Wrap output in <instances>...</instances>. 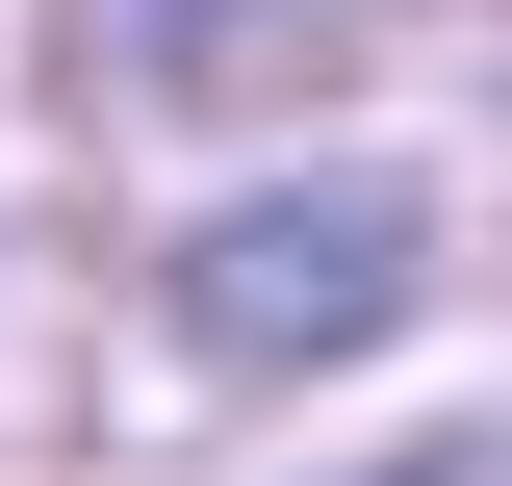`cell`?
<instances>
[{"mask_svg":"<svg viewBox=\"0 0 512 486\" xmlns=\"http://www.w3.org/2000/svg\"><path fill=\"white\" fill-rule=\"evenodd\" d=\"M410 282H436L410 180H308V205H205L180 231V333L205 359H359V333H410Z\"/></svg>","mask_w":512,"mask_h":486,"instance_id":"obj_1","label":"cell"},{"mask_svg":"<svg viewBox=\"0 0 512 486\" xmlns=\"http://www.w3.org/2000/svg\"><path fill=\"white\" fill-rule=\"evenodd\" d=\"M128 26V77H180V103H256V77L308 52V0H103Z\"/></svg>","mask_w":512,"mask_h":486,"instance_id":"obj_2","label":"cell"}]
</instances>
